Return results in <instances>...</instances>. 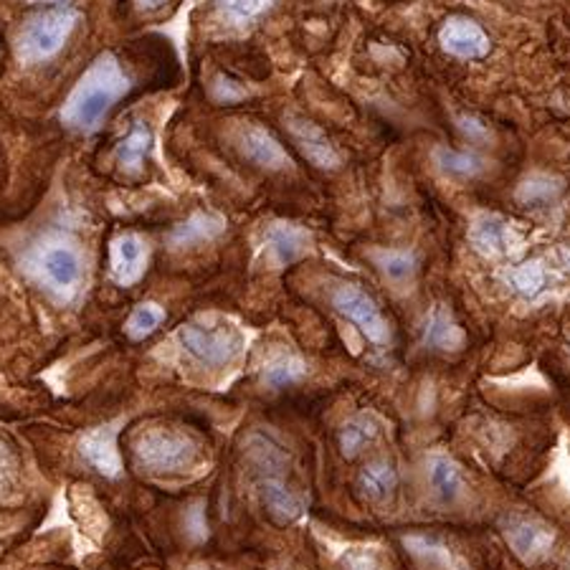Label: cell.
Segmentation results:
<instances>
[{
    "mask_svg": "<svg viewBox=\"0 0 570 570\" xmlns=\"http://www.w3.org/2000/svg\"><path fill=\"white\" fill-rule=\"evenodd\" d=\"M434 163L438 165V170L454 175V178H475L485 170V160L475 153H459L449 151V147H436Z\"/></svg>",
    "mask_w": 570,
    "mask_h": 570,
    "instance_id": "cell-26",
    "label": "cell"
},
{
    "mask_svg": "<svg viewBox=\"0 0 570 570\" xmlns=\"http://www.w3.org/2000/svg\"><path fill=\"white\" fill-rule=\"evenodd\" d=\"M226 231V218L218 214H193L186 221L178 224L170 234V247L173 249H193L200 247V243L216 241L218 236Z\"/></svg>",
    "mask_w": 570,
    "mask_h": 570,
    "instance_id": "cell-16",
    "label": "cell"
},
{
    "mask_svg": "<svg viewBox=\"0 0 570 570\" xmlns=\"http://www.w3.org/2000/svg\"><path fill=\"white\" fill-rule=\"evenodd\" d=\"M398 485V471L388 462L367 464L357 477V489L367 499H385Z\"/></svg>",
    "mask_w": 570,
    "mask_h": 570,
    "instance_id": "cell-22",
    "label": "cell"
},
{
    "mask_svg": "<svg viewBox=\"0 0 570 570\" xmlns=\"http://www.w3.org/2000/svg\"><path fill=\"white\" fill-rule=\"evenodd\" d=\"M79 23V13L74 8H54V11L39 13L23 25L15 41V56L21 64H43V61L54 59Z\"/></svg>",
    "mask_w": 570,
    "mask_h": 570,
    "instance_id": "cell-5",
    "label": "cell"
},
{
    "mask_svg": "<svg viewBox=\"0 0 570 570\" xmlns=\"http://www.w3.org/2000/svg\"><path fill=\"white\" fill-rule=\"evenodd\" d=\"M112 279L120 287H133L145 274L147 267V243L137 234H120L112 241L110 251Z\"/></svg>",
    "mask_w": 570,
    "mask_h": 570,
    "instance_id": "cell-14",
    "label": "cell"
},
{
    "mask_svg": "<svg viewBox=\"0 0 570 570\" xmlns=\"http://www.w3.org/2000/svg\"><path fill=\"white\" fill-rule=\"evenodd\" d=\"M381 426L379 421L367 414H361L355 418H350L345 426L340 428V449L342 454L348 456V459H353V456L361 454L367 444L373 442L375 436H379Z\"/></svg>",
    "mask_w": 570,
    "mask_h": 570,
    "instance_id": "cell-21",
    "label": "cell"
},
{
    "mask_svg": "<svg viewBox=\"0 0 570 570\" xmlns=\"http://www.w3.org/2000/svg\"><path fill=\"white\" fill-rule=\"evenodd\" d=\"M82 454L84 459L100 471V475L117 477L122 471V459L117 449V428L100 426V428H92L90 434H84Z\"/></svg>",
    "mask_w": 570,
    "mask_h": 570,
    "instance_id": "cell-15",
    "label": "cell"
},
{
    "mask_svg": "<svg viewBox=\"0 0 570 570\" xmlns=\"http://www.w3.org/2000/svg\"><path fill=\"white\" fill-rule=\"evenodd\" d=\"M236 145H239L241 155L251 160L253 165L265 170H289L292 168V157L287 155L282 143L269 133V129L259 125H243L236 133Z\"/></svg>",
    "mask_w": 570,
    "mask_h": 570,
    "instance_id": "cell-11",
    "label": "cell"
},
{
    "mask_svg": "<svg viewBox=\"0 0 570 570\" xmlns=\"http://www.w3.org/2000/svg\"><path fill=\"white\" fill-rule=\"evenodd\" d=\"M307 375V363L302 355H297L294 350H274L267 357L265 367H261V379L269 385V388H284V385L300 383Z\"/></svg>",
    "mask_w": 570,
    "mask_h": 570,
    "instance_id": "cell-18",
    "label": "cell"
},
{
    "mask_svg": "<svg viewBox=\"0 0 570 570\" xmlns=\"http://www.w3.org/2000/svg\"><path fill=\"white\" fill-rule=\"evenodd\" d=\"M247 454L259 475V493L267 512L277 525H289L302 515V497L287 485V454L274 438L267 434H251L247 438Z\"/></svg>",
    "mask_w": 570,
    "mask_h": 570,
    "instance_id": "cell-3",
    "label": "cell"
},
{
    "mask_svg": "<svg viewBox=\"0 0 570 570\" xmlns=\"http://www.w3.org/2000/svg\"><path fill=\"white\" fill-rule=\"evenodd\" d=\"M163 320H165V310L160 304L143 302V304L135 307L133 314H129L125 330L133 340H145L147 335H153V332L160 328Z\"/></svg>",
    "mask_w": 570,
    "mask_h": 570,
    "instance_id": "cell-28",
    "label": "cell"
},
{
    "mask_svg": "<svg viewBox=\"0 0 570 570\" xmlns=\"http://www.w3.org/2000/svg\"><path fill=\"white\" fill-rule=\"evenodd\" d=\"M168 3V0H137V6L143 8V11H155V8H160Z\"/></svg>",
    "mask_w": 570,
    "mask_h": 570,
    "instance_id": "cell-33",
    "label": "cell"
},
{
    "mask_svg": "<svg viewBox=\"0 0 570 570\" xmlns=\"http://www.w3.org/2000/svg\"><path fill=\"white\" fill-rule=\"evenodd\" d=\"M510 284L515 287V292H520L522 297H538L542 289L548 284V269L540 259L522 261L520 267H515L510 271Z\"/></svg>",
    "mask_w": 570,
    "mask_h": 570,
    "instance_id": "cell-27",
    "label": "cell"
},
{
    "mask_svg": "<svg viewBox=\"0 0 570 570\" xmlns=\"http://www.w3.org/2000/svg\"><path fill=\"white\" fill-rule=\"evenodd\" d=\"M438 43H442L446 54L467 61L485 59L489 49H493L487 31L477 21L467 19V15H452V19H446L442 31H438Z\"/></svg>",
    "mask_w": 570,
    "mask_h": 570,
    "instance_id": "cell-10",
    "label": "cell"
},
{
    "mask_svg": "<svg viewBox=\"0 0 570 570\" xmlns=\"http://www.w3.org/2000/svg\"><path fill=\"white\" fill-rule=\"evenodd\" d=\"M204 446L193 434L178 428H151L135 442V456L139 467L153 475H178L200 462Z\"/></svg>",
    "mask_w": 570,
    "mask_h": 570,
    "instance_id": "cell-4",
    "label": "cell"
},
{
    "mask_svg": "<svg viewBox=\"0 0 570 570\" xmlns=\"http://www.w3.org/2000/svg\"><path fill=\"white\" fill-rule=\"evenodd\" d=\"M25 271L56 302H74L84 284V259L74 241L49 236L25 253Z\"/></svg>",
    "mask_w": 570,
    "mask_h": 570,
    "instance_id": "cell-2",
    "label": "cell"
},
{
    "mask_svg": "<svg viewBox=\"0 0 570 570\" xmlns=\"http://www.w3.org/2000/svg\"><path fill=\"white\" fill-rule=\"evenodd\" d=\"M210 94H214V100L218 104H236V102L247 100L249 90L247 86H241L239 82H234V79L218 74L214 79V84H210Z\"/></svg>",
    "mask_w": 570,
    "mask_h": 570,
    "instance_id": "cell-30",
    "label": "cell"
},
{
    "mask_svg": "<svg viewBox=\"0 0 570 570\" xmlns=\"http://www.w3.org/2000/svg\"><path fill=\"white\" fill-rule=\"evenodd\" d=\"M153 145V133L145 125H135L129 135L117 147V160L127 173H137L143 168V160Z\"/></svg>",
    "mask_w": 570,
    "mask_h": 570,
    "instance_id": "cell-24",
    "label": "cell"
},
{
    "mask_svg": "<svg viewBox=\"0 0 570 570\" xmlns=\"http://www.w3.org/2000/svg\"><path fill=\"white\" fill-rule=\"evenodd\" d=\"M499 528H502L507 546L525 566H535L546 560L552 550V542H556V532L538 517L507 515L499 522Z\"/></svg>",
    "mask_w": 570,
    "mask_h": 570,
    "instance_id": "cell-8",
    "label": "cell"
},
{
    "mask_svg": "<svg viewBox=\"0 0 570 570\" xmlns=\"http://www.w3.org/2000/svg\"><path fill=\"white\" fill-rule=\"evenodd\" d=\"M428 481L442 502H456L464 495V475L459 464L444 454H434L428 459Z\"/></svg>",
    "mask_w": 570,
    "mask_h": 570,
    "instance_id": "cell-20",
    "label": "cell"
},
{
    "mask_svg": "<svg viewBox=\"0 0 570 570\" xmlns=\"http://www.w3.org/2000/svg\"><path fill=\"white\" fill-rule=\"evenodd\" d=\"M287 129L292 135L294 145L300 147V153L310 160L314 168L320 170H338L342 157L335 151V145L330 143V137L324 135V129L314 125V122L304 117H287Z\"/></svg>",
    "mask_w": 570,
    "mask_h": 570,
    "instance_id": "cell-12",
    "label": "cell"
},
{
    "mask_svg": "<svg viewBox=\"0 0 570 570\" xmlns=\"http://www.w3.org/2000/svg\"><path fill=\"white\" fill-rule=\"evenodd\" d=\"M560 253H563V259H566V265L570 267V247H563L560 249Z\"/></svg>",
    "mask_w": 570,
    "mask_h": 570,
    "instance_id": "cell-34",
    "label": "cell"
},
{
    "mask_svg": "<svg viewBox=\"0 0 570 570\" xmlns=\"http://www.w3.org/2000/svg\"><path fill=\"white\" fill-rule=\"evenodd\" d=\"M406 548L414 552L418 560H424V563L432 568L467 570L462 558H456L454 552L444 546V542H438L434 538H418V535H414V538H406Z\"/></svg>",
    "mask_w": 570,
    "mask_h": 570,
    "instance_id": "cell-23",
    "label": "cell"
},
{
    "mask_svg": "<svg viewBox=\"0 0 570 570\" xmlns=\"http://www.w3.org/2000/svg\"><path fill=\"white\" fill-rule=\"evenodd\" d=\"M469 241L485 259H515L525 249L522 236L512 221L497 214H481L469 226Z\"/></svg>",
    "mask_w": 570,
    "mask_h": 570,
    "instance_id": "cell-9",
    "label": "cell"
},
{
    "mask_svg": "<svg viewBox=\"0 0 570 570\" xmlns=\"http://www.w3.org/2000/svg\"><path fill=\"white\" fill-rule=\"evenodd\" d=\"M221 13L236 25H247L265 15L274 0H216Z\"/></svg>",
    "mask_w": 570,
    "mask_h": 570,
    "instance_id": "cell-29",
    "label": "cell"
},
{
    "mask_svg": "<svg viewBox=\"0 0 570 570\" xmlns=\"http://www.w3.org/2000/svg\"><path fill=\"white\" fill-rule=\"evenodd\" d=\"M342 566H345V570H383L381 558L367 548H350L342 556Z\"/></svg>",
    "mask_w": 570,
    "mask_h": 570,
    "instance_id": "cell-31",
    "label": "cell"
},
{
    "mask_svg": "<svg viewBox=\"0 0 570 570\" xmlns=\"http://www.w3.org/2000/svg\"><path fill=\"white\" fill-rule=\"evenodd\" d=\"M424 342L436 350H444V353H452V350L464 348L467 335H464V330L456 324L449 307L436 304L424 322Z\"/></svg>",
    "mask_w": 570,
    "mask_h": 570,
    "instance_id": "cell-17",
    "label": "cell"
},
{
    "mask_svg": "<svg viewBox=\"0 0 570 570\" xmlns=\"http://www.w3.org/2000/svg\"><path fill=\"white\" fill-rule=\"evenodd\" d=\"M566 190V180L558 178V175L550 173H532L528 178L520 180V186L515 190L517 204L530 206V208H540V206H550L563 196Z\"/></svg>",
    "mask_w": 570,
    "mask_h": 570,
    "instance_id": "cell-19",
    "label": "cell"
},
{
    "mask_svg": "<svg viewBox=\"0 0 570 570\" xmlns=\"http://www.w3.org/2000/svg\"><path fill=\"white\" fill-rule=\"evenodd\" d=\"M180 342L198 363L224 367L241 353V332L224 322H190L180 330Z\"/></svg>",
    "mask_w": 570,
    "mask_h": 570,
    "instance_id": "cell-6",
    "label": "cell"
},
{
    "mask_svg": "<svg viewBox=\"0 0 570 570\" xmlns=\"http://www.w3.org/2000/svg\"><path fill=\"white\" fill-rule=\"evenodd\" d=\"M39 3H61V0H39Z\"/></svg>",
    "mask_w": 570,
    "mask_h": 570,
    "instance_id": "cell-35",
    "label": "cell"
},
{
    "mask_svg": "<svg viewBox=\"0 0 570 570\" xmlns=\"http://www.w3.org/2000/svg\"><path fill=\"white\" fill-rule=\"evenodd\" d=\"M332 307L355 324L363 335L375 342V345H385L391 340V328L385 322L381 307L367 297L361 287L355 284H338L332 289Z\"/></svg>",
    "mask_w": 570,
    "mask_h": 570,
    "instance_id": "cell-7",
    "label": "cell"
},
{
    "mask_svg": "<svg viewBox=\"0 0 570 570\" xmlns=\"http://www.w3.org/2000/svg\"><path fill=\"white\" fill-rule=\"evenodd\" d=\"M265 243L277 267H292L312 251V234L292 221H274L267 226Z\"/></svg>",
    "mask_w": 570,
    "mask_h": 570,
    "instance_id": "cell-13",
    "label": "cell"
},
{
    "mask_svg": "<svg viewBox=\"0 0 570 570\" xmlns=\"http://www.w3.org/2000/svg\"><path fill=\"white\" fill-rule=\"evenodd\" d=\"M129 92V76L122 72L114 54H102L79 76L74 90L69 92L61 122L76 133H94L107 117L110 110Z\"/></svg>",
    "mask_w": 570,
    "mask_h": 570,
    "instance_id": "cell-1",
    "label": "cell"
},
{
    "mask_svg": "<svg viewBox=\"0 0 570 570\" xmlns=\"http://www.w3.org/2000/svg\"><path fill=\"white\" fill-rule=\"evenodd\" d=\"M371 259L375 261L385 277L393 282H406L416 274V257L414 251L406 249H375L371 251Z\"/></svg>",
    "mask_w": 570,
    "mask_h": 570,
    "instance_id": "cell-25",
    "label": "cell"
},
{
    "mask_svg": "<svg viewBox=\"0 0 570 570\" xmlns=\"http://www.w3.org/2000/svg\"><path fill=\"white\" fill-rule=\"evenodd\" d=\"M188 528H190L193 538H196V540L206 538V522L200 520V507H193V510H190V515H188Z\"/></svg>",
    "mask_w": 570,
    "mask_h": 570,
    "instance_id": "cell-32",
    "label": "cell"
}]
</instances>
